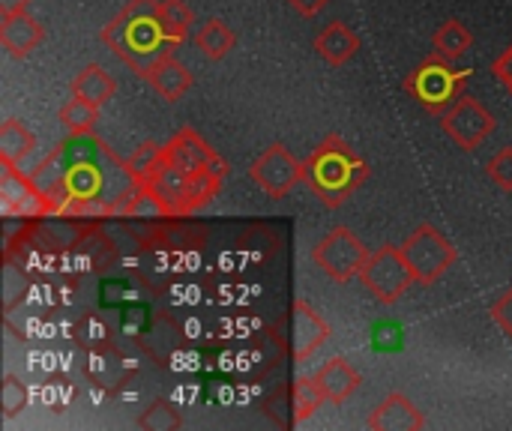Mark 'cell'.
I'll use <instances>...</instances> for the list:
<instances>
[{"label": "cell", "mask_w": 512, "mask_h": 431, "mask_svg": "<svg viewBox=\"0 0 512 431\" xmlns=\"http://www.w3.org/2000/svg\"><path fill=\"white\" fill-rule=\"evenodd\" d=\"M30 177L48 201V216H63L78 201H111L123 216L135 180L105 141L96 135H69L51 156H45Z\"/></svg>", "instance_id": "obj_1"}, {"label": "cell", "mask_w": 512, "mask_h": 431, "mask_svg": "<svg viewBox=\"0 0 512 431\" xmlns=\"http://www.w3.org/2000/svg\"><path fill=\"white\" fill-rule=\"evenodd\" d=\"M99 39L141 78L165 48H174L159 24V0H126L123 9L99 30Z\"/></svg>", "instance_id": "obj_2"}, {"label": "cell", "mask_w": 512, "mask_h": 431, "mask_svg": "<svg viewBox=\"0 0 512 431\" xmlns=\"http://www.w3.org/2000/svg\"><path fill=\"white\" fill-rule=\"evenodd\" d=\"M366 177L369 165L339 135H327L306 159V183L327 207H342Z\"/></svg>", "instance_id": "obj_3"}, {"label": "cell", "mask_w": 512, "mask_h": 431, "mask_svg": "<svg viewBox=\"0 0 512 431\" xmlns=\"http://www.w3.org/2000/svg\"><path fill=\"white\" fill-rule=\"evenodd\" d=\"M135 186H150L171 210V216H192L201 207H207L216 192L195 183L168 153L165 147H156L153 159L147 162V168L135 177Z\"/></svg>", "instance_id": "obj_4"}, {"label": "cell", "mask_w": 512, "mask_h": 431, "mask_svg": "<svg viewBox=\"0 0 512 431\" xmlns=\"http://www.w3.org/2000/svg\"><path fill=\"white\" fill-rule=\"evenodd\" d=\"M471 69H456L450 60L432 54L429 60H423L408 78H405V90L432 114H444L459 96H465V84H468Z\"/></svg>", "instance_id": "obj_5"}, {"label": "cell", "mask_w": 512, "mask_h": 431, "mask_svg": "<svg viewBox=\"0 0 512 431\" xmlns=\"http://www.w3.org/2000/svg\"><path fill=\"white\" fill-rule=\"evenodd\" d=\"M162 147L195 183H201V186H207V189H213L219 195V189H222V183L228 177V162L195 129H189V126L177 129L171 135V141L162 144Z\"/></svg>", "instance_id": "obj_6"}, {"label": "cell", "mask_w": 512, "mask_h": 431, "mask_svg": "<svg viewBox=\"0 0 512 431\" xmlns=\"http://www.w3.org/2000/svg\"><path fill=\"white\" fill-rule=\"evenodd\" d=\"M402 252L408 258V267L417 285H435L459 261L456 246L429 222H423L420 228L408 234V240L402 243Z\"/></svg>", "instance_id": "obj_7"}, {"label": "cell", "mask_w": 512, "mask_h": 431, "mask_svg": "<svg viewBox=\"0 0 512 431\" xmlns=\"http://www.w3.org/2000/svg\"><path fill=\"white\" fill-rule=\"evenodd\" d=\"M360 279H363L366 291L384 306L399 303L408 294V288L414 285V273L408 267L402 246H387V243L378 246L375 252H369V261H366Z\"/></svg>", "instance_id": "obj_8"}, {"label": "cell", "mask_w": 512, "mask_h": 431, "mask_svg": "<svg viewBox=\"0 0 512 431\" xmlns=\"http://www.w3.org/2000/svg\"><path fill=\"white\" fill-rule=\"evenodd\" d=\"M312 261H315V267L327 279L345 285V282H351L354 276L363 273V267L369 261V249H366V243L351 228H342L339 225V228H333L330 234H324L315 243Z\"/></svg>", "instance_id": "obj_9"}, {"label": "cell", "mask_w": 512, "mask_h": 431, "mask_svg": "<svg viewBox=\"0 0 512 431\" xmlns=\"http://www.w3.org/2000/svg\"><path fill=\"white\" fill-rule=\"evenodd\" d=\"M252 183L270 195V198H285L300 180H306V162H300L285 144H270L249 168Z\"/></svg>", "instance_id": "obj_10"}, {"label": "cell", "mask_w": 512, "mask_h": 431, "mask_svg": "<svg viewBox=\"0 0 512 431\" xmlns=\"http://www.w3.org/2000/svg\"><path fill=\"white\" fill-rule=\"evenodd\" d=\"M441 126L450 135V141H456V147L462 150H474L480 147L492 132H495V117L492 111L474 99V96H459L444 114H441Z\"/></svg>", "instance_id": "obj_11"}, {"label": "cell", "mask_w": 512, "mask_h": 431, "mask_svg": "<svg viewBox=\"0 0 512 431\" xmlns=\"http://www.w3.org/2000/svg\"><path fill=\"white\" fill-rule=\"evenodd\" d=\"M0 204H3V216L15 219H45L48 216V201L42 195V189L36 186V180L18 171V165L3 162V174H0Z\"/></svg>", "instance_id": "obj_12"}, {"label": "cell", "mask_w": 512, "mask_h": 431, "mask_svg": "<svg viewBox=\"0 0 512 431\" xmlns=\"http://www.w3.org/2000/svg\"><path fill=\"white\" fill-rule=\"evenodd\" d=\"M291 348H294V363L309 360L327 339H330V324L321 318L318 309H312L306 300H297L291 309Z\"/></svg>", "instance_id": "obj_13"}, {"label": "cell", "mask_w": 512, "mask_h": 431, "mask_svg": "<svg viewBox=\"0 0 512 431\" xmlns=\"http://www.w3.org/2000/svg\"><path fill=\"white\" fill-rule=\"evenodd\" d=\"M144 81H147L162 99H168V102H180V99L192 90V84H195L192 72H189L168 48L147 66Z\"/></svg>", "instance_id": "obj_14"}, {"label": "cell", "mask_w": 512, "mask_h": 431, "mask_svg": "<svg viewBox=\"0 0 512 431\" xmlns=\"http://www.w3.org/2000/svg\"><path fill=\"white\" fill-rule=\"evenodd\" d=\"M42 39H45V27L27 9L12 12V15H0V45L12 57H27Z\"/></svg>", "instance_id": "obj_15"}, {"label": "cell", "mask_w": 512, "mask_h": 431, "mask_svg": "<svg viewBox=\"0 0 512 431\" xmlns=\"http://www.w3.org/2000/svg\"><path fill=\"white\" fill-rule=\"evenodd\" d=\"M426 426L420 408L402 396V393H393L387 396L372 414H369V429L375 431H420Z\"/></svg>", "instance_id": "obj_16"}, {"label": "cell", "mask_w": 512, "mask_h": 431, "mask_svg": "<svg viewBox=\"0 0 512 431\" xmlns=\"http://www.w3.org/2000/svg\"><path fill=\"white\" fill-rule=\"evenodd\" d=\"M315 381H318V387L324 390L327 402H333V405H342L351 393H357V390L363 387V375H360L345 357L327 360V363L315 372Z\"/></svg>", "instance_id": "obj_17"}, {"label": "cell", "mask_w": 512, "mask_h": 431, "mask_svg": "<svg viewBox=\"0 0 512 431\" xmlns=\"http://www.w3.org/2000/svg\"><path fill=\"white\" fill-rule=\"evenodd\" d=\"M315 51H318L330 66H345V63L360 51V36H357L345 21H330V24L315 36Z\"/></svg>", "instance_id": "obj_18"}, {"label": "cell", "mask_w": 512, "mask_h": 431, "mask_svg": "<svg viewBox=\"0 0 512 431\" xmlns=\"http://www.w3.org/2000/svg\"><path fill=\"white\" fill-rule=\"evenodd\" d=\"M72 93L75 96H81V99H87L90 105H96V108H102L105 102H111L114 99V93H117V81L99 66V63H90V66H84L75 78H72Z\"/></svg>", "instance_id": "obj_19"}, {"label": "cell", "mask_w": 512, "mask_h": 431, "mask_svg": "<svg viewBox=\"0 0 512 431\" xmlns=\"http://www.w3.org/2000/svg\"><path fill=\"white\" fill-rule=\"evenodd\" d=\"M195 45H198V51H201L207 60L219 63V60H225V57L234 51V45H237V33H234L222 18H210V21L198 30Z\"/></svg>", "instance_id": "obj_20"}, {"label": "cell", "mask_w": 512, "mask_h": 431, "mask_svg": "<svg viewBox=\"0 0 512 431\" xmlns=\"http://www.w3.org/2000/svg\"><path fill=\"white\" fill-rule=\"evenodd\" d=\"M432 45H435V54L456 63L462 54H468V48L474 45V33L462 24V21H444L435 36H432Z\"/></svg>", "instance_id": "obj_21"}, {"label": "cell", "mask_w": 512, "mask_h": 431, "mask_svg": "<svg viewBox=\"0 0 512 431\" xmlns=\"http://www.w3.org/2000/svg\"><path fill=\"white\" fill-rule=\"evenodd\" d=\"M36 138L21 120H6L0 126V162L18 165L27 153H33Z\"/></svg>", "instance_id": "obj_22"}, {"label": "cell", "mask_w": 512, "mask_h": 431, "mask_svg": "<svg viewBox=\"0 0 512 431\" xmlns=\"http://www.w3.org/2000/svg\"><path fill=\"white\" fill-rule=\"evenodd\" d=\"M195 21V12L186 0H159V24L171 45H180Z\"/></svg>", "instance_id": "obj_23"}, {"label": "cell", "mask_w": 512, "mask_h": 431, "mask_svg": "<svg viewBox=\"0 0 512 431\" xmlns=\"http://www.w3.org/2000/svg\"><path fill=\"white\" fill-rule=\"evenodd\" d=\"M60 123L69 135H93L96 123H99V108L72 93L66 99V105L60 108Z\"/></svg>", "instance_id": "obj_24"}, {"label": "cell", "mask_w": 512, "mask_h": 431, "mask_svg": "<svg viewBox=\"0 0 512 431\" xmlns=\"http://www.w3.org/2000/svg\"><path fill=\"white\" fill-rule=\"evenodd\" d=\"M291 399H294V423H306L315 411H321V405L327 402L324 390L318 387L315 375L309 378H297L294 387H291Z\"/></svg>", "instance_id": "obj_25"}, {"label": "cell", "mask_w": 512, "mask_h": 431, "mask_svg": "<svg viewBox=\"0 0 512 431\" xmlns=\"http://www.w3.org/2000/svg\"><path fill=\"white\" fill-rule=\"evenodd\" d=\"M123 216L126 219H171V210L150 186H135Z\"/></svg>", "instance_id": "obj_26"}, {"label": "cell", "mask_w": 512, "mask_h": 431, "mask_svg": "<svg viewBox=\"0 0 512 431\" xmlns=\"http://www.w3.org/2000/svg\"><path fill=\"white\" fill-rule=\"evenodd\" d=\"M138 426L150 431H168V429H180L183 426V417L168 405V402H153L141 417H138Z\"/></svg>", "instance_id": "obj_27"}, {"label": "cell", "mask_w": 512, "mask_h": 431, "mask_svg": "<svg viewBox=\"0 0 512 431\" xmlns=\"http://www.w3.org/2000/svg\"><path fill=\"white\" fill-rule=\"evenodd\" d=\"M486 174L492 177V183L504 192H512V147L498 150L489 162H486Z\"/></svg>", "instance_id": "obj_28"}, {"label": "cell", "mask_w": 512, "mask_h": 431, "mask_svg": "<svg viewBox=\"0 0 512 431\" xmlns=\"http://www.w3.org/2000/svg\"><path fill=\"white\" fill-rule=\"evenodd\" d=\"M24 402H27V390L18 378L6 375L3 378V387H0V405H3V414L6 417H15L18 411H24Z\"/></svg>", "instance_id": "obj_29"}, {"label": "cell", "mask_w": 512, "mask_h": 431, "mask_svg": "<svg viewBox=\"0 0 512 431\" xmlns=\"http://www.w3.org/2000/svg\"><path fill=\"white\" fill-rule=\"evenodd\" d=\"M492 318H495V324L512 339V288L492 306Z\"/></svg>", "instance_id": "obj_30"}, {"label": "cell", "mask_w": 512, "mask_h": 431, "mask_svg": "<svg viewBox=\"0 0 512 431\" xmlns=\"http://www.w3.org/2000/svg\"><path fill=\"white\" fill-rule=\"evenodd\" d=\"M492 72H495V78L507 87L512 93V45L495 60V66H492Z\"/></svg>", "instance_id": "obj_31"}, {"label": "cell", "mask_w": 512, "mask_h": 431, "mask_svg": "<svg viewBox=\"0 0 512 431\" xmlns=\"http://www.w3.org/2000/svg\"><path fill=\"white\" fill-rule=\"evenodd\" d=\"M291 9H297L300 15H306V18H312V15H318V12H324L333 0H285Z\"/></svg>", "instance_id": "obj_32"}, {"label": "cell", "mask_w": 512, "mask_h": 431, "mask_svg": "<svg viewBox=\"0 0 512 431\" xmlns=\"http://www.w3.org/2000/svg\"><path fill=\"white\" fill-rule=\"evenodd\" d=\"M30 0H0V15H12V12H24Z\"/></svg>", "instance_id": "obj_33"}]
</instances>
